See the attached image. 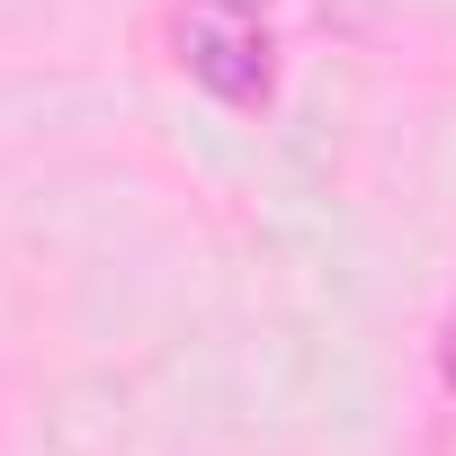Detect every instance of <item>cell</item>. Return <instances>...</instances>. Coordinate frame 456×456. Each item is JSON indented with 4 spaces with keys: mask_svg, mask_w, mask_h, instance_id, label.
Here are the masks:
<instances>
[{
    "mask_svg": "<svg viewBox=\"0 0 456 456\" xmlns=\"http://www.w3.org/2000/svg\"><path fill=\"white\" fill-rule=\"evenodd\" d=\"M170 54L179 72L224 99V108H242L260 117L278 99V37H269V10H242V0H188V10L170 19Z\"/></svg>",
    "mask_w": 456,
    "mask_h": 456,
    "instance_id": "cell-1",
    "label": "cell"
},
{
    "mask_svg": "<svg viewBox=\"0 0 456 456\" xmlns=\"http://www.w3.org/2000/svg\"><path fill=\"white\" fill-rule=\"evenodd\" d=\"M438 385H447V403H456V296H447V322H438Z\"/></svg>",
    "mask_w": 456,
    "mask_h": 456,
    "instance_id": "cell-2",
    "label": "cell"
},
{
    "mask_svg": "<svg viewBox=\"0 0 456 456\" xmlns=\"http://www.w3.org/2000/svg\"><path fill=\"white\" fill-rule=\"evenodd\" d=\"M242 10H278V0H242Z\"/></svg>",
    "mask_w": 456,
    "mask_h": 456,
    "instance_id": "cell-3",
    "label": "cell"
}]
</instances>
